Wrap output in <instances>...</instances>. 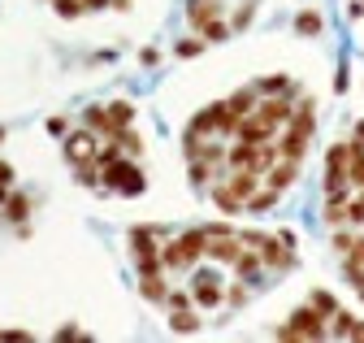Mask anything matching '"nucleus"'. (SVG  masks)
I'll return each mask as SVG.
<instances>
[{
	"label": "nucleus",
	"instance_id": "obj_1",
	"mask_svg": "<svg viewBox=\"0 0 364 343\" xmlns=\"http://www.w3.org/2000/svg\"><path fill=\"white\" fill-rule=\"evenodd\" d=\"M208 248V231H182V235H169L165 248H161V265L165 270H182V274H191L200 265V256Z\"/></svg>",
	"mask_w": 364,
	"mask_h": 343
},
{
	"label": "nucleus",
	"instance_id": "obj_2",
	"mask_svg": "<svg viewBox=\"0 0 364 343\" xmlns=\"http://www.w3.org/2000/svg\"><path fill=\"white\" fill-rule=\"evenodd\" d=\"M256 187H260V174H256V169H235V174L225 179V183L213 187V200H217L221 213H243Z\"/></svg>",
	"mask_w": 364,
	"mask_h": 343
},
{
	"label": "nucleus",
	"instance_id": "obj_3",
	"mask_svg": "<svg viewBox=\"0 0 364 343\" xmlns=\"http://www.w3.org/2000/svg\"><path fill=\"white\" fill-rule=\"evenodd\" d=\"M165 235H169L165 226H130V256H134V270H139V274L165 270L161 265V243H156Z\"/></svg>",
	"mask_w": 364,
	"mask_h": 343
},
{
	"label": "nucleus",
	"instance_id": "obj_4",
	"mask_svg": "<svg viewBox=\"0 0 364 343\" xmlns=\"http://www.w3.org/2000/svg\"><path fill=\"white\" fill-rule=\"evenodd\" d=\"M82 122L91 126L96 135H122L126 126L134 122V105H126V100H117V105H91L87 113H82Z\"/></svg>",
	"mask_w": 364,
	"mask_h": 343
},
{
	"label": "nucleus",
	"instance_id": "obj_5",
	"mask_svg": "<svg viewBox=\"0 0 364 343\" xmlns=\"http://www.w3.org/2000/svg\"><path fill=\"white\" fill-rule=\"evenodd\" d=\"M100 183H105V187H117L122 196H144V187H148L144 169L134 165V161H126V157H117V161H109V165L100 169Z\"/></svg>",
	"mask_w": 364,
	"mask_h": 343
},
{
	"label": "nucleus",
	"instance_id": "obj_6",
	"mask_svg": "<svg viewBox=\"0 0 364 343\" xmlns=\"http://www.w3.org/2000/svg\"><path fill=\"white\" fill-rule=\"evenodd\" d=\"M278 339H326V317L316 313L312 305H299L291 317H287V326H278Z\"/></svg>",
	"mask_w": 364,
	"mask_h": 343
},
{
	"label": "nucleus",
	"instance_id": "obj_7",
	"mask_svg": "<svg viewBox=\"0 0 364 343\" xmlns=\"http://www.w3.org/2000/svg\"><path fill=\"white\" fill-rule=\"evenodd\" d=\"M191 305H200V309L225 305V283H221V274H213V270H191Z\"/></svg>",
	"mask_w": 364,
	"mask_h": 343
},
{
	"label": "nucleus",
	"instance_id": "obj_8",
	"mask_svg": "<svg viewBox=\"0 0 364 343\" xmlns=\"http://www.w3.org/2000/svg\"><path fill=\"white\" fill-rule=\"evenodd\" d=\"M291 113H295V105H291V96H269V100H260L256 105V117L269 126L273 135L278 131H287V122H291Z\"/></svg>",
	"mask_w": 364,
	"mask_h": 343
},
{
	"label": "nucleus",
	"instance_id": "obj_9",
	"mask_svg": "<svg viewBox=\"0 0 364 343\" xmlns=\"http://www.w3.org/2000/svg\"><path fill=\"white\" fill-rule=\"evenodd\" d=\"M96 131L91 126H82V131H65V161L70 165H78V161H87V157H96Z\"/></svg>",
	"mask_w": 364,
	"mask_h": 343
},
{
	"label": "nucleus",
	"instance_id": "obj_10",
	"mask_svg": "<svg viewBox=\"0 0 364 343\" xmlns=\"http://www.w3.org/2000/svg\"><path fill=\"white\" fill-rule=\"evenodd\" d=\"M295 179H299V161H282V157H278V161H273V165L264 169V187L282 191V196L295 187Z\"/></svg>",
	"mask_w": 364,
	"mask_h": 343
},
{
	"label": "nucleus",
	"instance_id": "obj_11",
	"mask_svg": "<svg viewBox=\"0 0 364 343\" xmlns=\"http://www.w3.org/2000/svg\"><path fill=\"white\" fill-rule=\"evenodd\" d=\"M260 274H264V261H260V252L243 243V252L235 256V278L252 287V283H260Z\"/></svg>",
	"mask_w": 364,
	"mask_h": 343
},
{
	"label": "nucleus",
	"instance_id": "obj_12",
	"mask_svg": "<svg viewBox=\"0 0 364 343\" xmlns=\"http://www.w3.org/2000/svg\"><path fill=\"white\" fill-rule=\"evenodd\" d=\"M347 179H351L355 191L364 187V139H360V135L347 139Z\"/></svg>",
	"mask_w": 364,
	"mask_h": 343
},
{
	"label": "nucleus",
	"instance_id": "obj_13",
	"mask_svg": "<svg viewBox=\"0 0 364 343\" xmlns=\"http://www.w3.org/2000/svg\"><path fill=\"white\" fill-rule=\"evenodd\" d=\"M213 18H221V0H187V22L200 31L204 22H213Z\"/></svg>",
	"mask_w": 364,
	"mask_h": 343
},
{
	"label": "nucleus",
	"instance_id": "obj_14",
	"mask_svg": "<svg viewBox=\"0 0 364 343\" xmlns=\"http://www.w3.org/2000/svg\"><path fill=\"white\" fill-rule=\"evenodd\" d=\"M139 295L148 300V305H165V295H169V283L161 278V270H156V274H139Z\"/></svg>",
	"mask_w": 364,
	"mask_h": 343
},
{
	"label": "nucleus",
	"instance_id": "obj_15",
	"mask_svg": "<svg viewBox=\"0 0 364 343\" xmlns=\"http://www.w3.org/2000/svg\"><path fill=\"white\" fill-rule=\"evenodd\" d=\"M334 326H326V339H360V317H351V313H334L330 317Z\"/></svg>",
	"mask_w": 364,
	"mask_h": 343
},
{
	"label": "nucleus",
	"instance_id": "obj_16",
	"mask_svg": "<svg viewBox=\"0 0 364 343\" xmlns=\"http://www.w3.org/2000/svg\"><path fill=\"white\" fill-rule=\"evenodd\" d=\"M256 96H295V83L287 74H264L256 83Z\"/></svg>",
	"mask_w": 364,
	"mask_h": 343
},
{
	"label": "nucleus",
	"instance_id": "obj_17",
	"mask_svg": "<svg viewBox=\"0 0 364 343\" xmlns=\"http://www.w3.org/2000/svg\"><path fill=\"white\" fill-rule=\"evenodd\" d=\"M221 165H225V161H204V157L191 161V183H196V187H208L213 179L221 183Z\"/></svg>",
	"mask_w": 364,
	"mask_h": 343
},
{
	"label": "nucleus",
	"instance_id": "obj_18",
	"mask_svg": "<svg viewBox=\"0 0 364 343\" xmlns=\"http://www.w3.org/2000/svg\"><path fill=\"white\" fill-rule=\"evenodd\" d=\"M308 144H312V139H304V135H295V131H287V135L278 139V157H282V161H304V152H308Z\"/></svg>",
	"mask_w": 364,
	"mask_h": 343
},
{
	"label": "nucleus",
	"instance_id": "obj_19",
	"mask_svg": "<svg viewBox=\"0 0 364 343\" xmlns=\"http://www.w3.org/2000/svg\"><path fill=\"white\" fill-rule=\"evenodd\" d=\"M347 200L351 196H326V209H321L326 226H347Z\"/></svg>",
	"mask_w": 364,
	"mask_h": 343
},
{
	"label": "nucleus",
	"instance_id": "obj_20",
	"mask_svg": "<svg viewBox=\"0 0 364 343\" xmlns=\"http://www.w3.org/2000/svg\"><path fill=\"white\" fill-rule=\"evenodd\" d=\"M225 105H230L235 117H247V113L256 109V88H239L235 96H225Z\"/></svg>",
	"mask_w": 364,
	"mask_h": 343
},
{
	"label": "nucleus",
	"instance_id": "obj_21",
	"mask_svg": "<svg viewBox=\"0 0 364 343\" xmlns=\"http://www.w3.org/2000/svg\"><path fill=\"white\" fill-rule=\"evenodd\" d=\"M5 218H9V222H26V218H31V200H26L22 191H9V196H5Z\"/></svg>",
	"mask_w": 364,
	"mask_h": 343
},
{
	"label": "nucleus",
	"instance_id": "obj_22",
	"mask_svg": "<svg viewBox=\"0 0 364 343\" xmlns=\"http://www.w3.org/2000/svg\"><path fill=\"white\" fill-rule=\"evenodd\" d=\"M295 31H299V35H321V31H326V18L316 14V9H304V14L295 18Z\"/></svg>",
	"mask_w": 364,
	"mask_h": 343
},
{
	"label": "nucleus",
	"instance_id": "obj_23",
	"mask_svg": "<svg viewBox=\"0 0 364 343\" xmlns=\"http://www.w3.org/2000/svg\"><path fill=\"white\" fill-rule=\"evenodd\" d=\"M308 305H312V309H316V313H321V317H326V322H330V317H334V313H338V300H334V295H330V291H312V295H308Z\"/></svg>",
	"mask_w": 364,
	"mask_h": 343
},
{
	"label": "nucleus",
	"instance_id": "obj_24",
	"mask_svg": "<svg viewBox=\"0 0 364 343\" xmlns=\"http://www.w3.org/2000/svg\"><path fill=\"white\" fill-rule=\"evenodd\" d=\"M169 326H173L178 334H196V330H200V317H196L191 309H173V317H169Z\"/></svg>",
	"mask_w": 364,
	"mask_h": 343
},
{
	"label": "nucleus",
	"instance_id": "obj_25",
	"mask_svg": "<svg viewBox=\"0 0 364 343\" xmlns=\"http://www.w3.org/2000/svg\"><path fill=\"white\" fill-rule=\"evenodd\" d=\"M200 35H204V44H225V39H230V26H225L221 18H213V22L200 26Z\"/></svg>",
	"mask_w": 364,
	"mask_h": 343
},
{
	"label": "nucleus",
	"instance_id": "obj_26",
	"mask_svg": "<svg viewBox=\"0 0 364 343\" xmlns=\"http://www.w3.org/2000/svg\"><path fill=\"white\" fill-rule=\"evenodd\" d=\"M278 196H282V191H273V187H264V191L256 187V191H252V200H247V209H252V213H264V209L278 204Z\"/></svg>",
	"mask_w": 364,
	"mask_h": 343
},
{
	"label": "nucleus",
	"instance_id": "obj_27",
	"mask_svg": "<svg viewBox=\"0 0 364 343\" xmlns=\"http://www.w3.org/2000/svg\"><path fill=\"white\" fill-rule=\"evenodd\" d=\"M247 295H252V287H247V283H235L230 291H225V309H230V313L243 309V305H247Z\"/></svg>",
	"mask_w": 364,
	"mask_h": 343
},
{
	"label": "nucleus",
	"instance_id": "obj_28",
	"mask_svg": "<svg viewBox=\"0 0 364 343\" xmlns=\"http://www.w3.org/2000/svg\"><path fill=\"white\" fill-rule=\"evenodd\" d=\"M173 53H178V57H200V53H204V35H191V39H178V44H173Z\"/></svg>",
	"mask_w": 364,
	"mask_h": 343
},
{
	"label": "nucleus",
	"instance_id": "obj_29",
	"mask_svg": "<svg viewBox=\"0 0 364 343\" xmlns=\"http://www.w3.org/2000/svg\"><path fill=\"white\" fill-rule=\"evenodd\" d=\"M53 9H57L61 18H82V14H87L82 0H53Z\"/></svg>",
	"mask_w": 364,
	"mask_h": 343
},
{
	"label": "nucleus",
	"instance_id": "obj_30",
	"mask_svg": "<svg viewBox=\"0 0 364 343\" xmlns=\"http://www.w3.org/2000/svg\"><path fill=\"white\" fill-rule=\"evenodd\" d=\"M343 274H347V283L360 291V300H364V265H355V261H343Z\"/></svg>",
	"mask_w": 364,
	"mask_h": 343
},
{
	"label": "nucleus",
	"instance_id": "obj_31",
	"mask_svg": "<svg viewBox=\"0 0 364 343\" xmlns=\"http://www.w3.org/2000/svg\"><path fill=\"white\" fill-rule=\"evenodd\" d=\"M117 139H122V152H130V157H139V152H144V139H139V135H134V131H130V126H126V131H122Z\"/></svg>",
	"mask_w": 364,
	"mask_h": 343
},
{
	"label": "nucleus",
	"instance_id": "obj_32",
	"mask_svg": "<svg viewBox=\"0 0 364 343\" xmlns=\"http://www.w3.org/2000/svg\"><path fill=\"white\" fill-rule=\"evenodd\" d=\"M343 261H355V265H364V235H355V239H351V248L343 252Z\"/></svg>",
	"mask_w": 364,
	"mask_h": 343
},
{
	"label": "nucleus",
	"instance_id": "obj_33",
	"mask_svg": "<svg viewBox=\"0 0 364 343\" xmlns=\"http://www.w3.org/2000/svg\"><path fill=\"white\" fill-rule=\"evenodd\" d=\"M347 88H351V65L338 61V70H334V92H347Z\"/></svg>",
	"mask_w": 364,
	"mask_h": 343
},
{
	"label": "nucleus",
	"instance_id": "obj_34",
	"mask_svg": "<svg viewBox=\"0 0 364 343\" xmlns=\"http://www.w3.org/2000/svg\"><path fill=\"white\" fill-rule=\"evenodd\" d=\"M165 305H169V309H191V291H169Z\"/></svg>",
	"mask_w": 364,
	"mask_h": 343
},
{
	"label": "nucleus",
	"instance_id": "obj_35",
	"mask_svg": "<svg viewBox=\"0 0 364 343\" xmlns=\"http://www.w3.org/2000/svg\"><path fill=\"white\" fill-rule=\"evenodd\" d=\"M48 131H53V135H65V131H70V122H65V117H53V122H48Z\"/></svg>",
	"mask_w": 364,
	"mask_h": 343
},
{
	"label": "nucleus",
	"instance_id": "obj_36",
	"mask_svg": "<svg viewBox=\"0 0 364 343\" xmlns=\"http://www.w3.org/2000/svg\"><path fill=\"white\" fill-rule=\"evenodd\" d=\"M347 18H351V22L364 18V0H351V5H347Z\"/></svg>",
	"mask_w": 364,
	"mask_h": 343
},
{
	"label": "nucleus",
	"instance_id": "obj_37",
	"mask_svg": "<svg viewBox=\"0 0 364 343\" xmlns=\"http://www.w3.org/2000/svg\"><path fill=\"white\" fill-rule=\"evenodd\" d=\"M0 183H14V165L9 161H0Z\"/></svg>",
	"mask_w": 364,
	"mask_h": 343
},
{
	"label": "nucleus",
	"instance_id": "obj_38",
	"mask_svg": "<svg viewBox=\"0 0 364 343\" xmlns=\"http://www.w3.org/2000/svg\"><path fill=\"white\" fill-rule=\"evenodd\" d=\"M57 339H82V330L78 326H65V330H57Z\"/></svg>",
	"mask_w": 364,
	"mask_h": 343
},
{
	"label": "nucleus",
	"instance_id": "obj_39",
	"mask_svg": "<svg viewBox=\"0 0 364 343\" xmlns=\"http://www.w3.org/2000/svg\"><path fill=\"white\" fill-rule=\"evenodd\" d=\"M82 5H87V14H91V9H109L113 0H82Z\"/></svg>",
	"mask_w": 364,
	"mask_h": 343
},
{
	"label": "nucleus",
	"instance_id": "obj_40",
	"mask_svg": "<svg viewBox=\"0 0 364 343\" xmlns=\"http://www.w3.org/2000/svg\"><path fill=\"white\" fill-rule=\"evenodd\" d=\"M5 196H9V183H0V204H5Z\"/></svg>",
	"mask_w": 364,
	"mask_h": 343
},
{
	"label": "nucleus",
	"instance_id": "obj_41",
	"mask_svg": "<svg viewBox=\"0 0 364 343\" xmlns=\"http://www.w3.org/2000/svg\"><path fill=\"white\" fill-rule=\"evenodd\" d=\"M126 5H130V0H113V5H109V9H126Z\"/></svg>",
	"mask_w": 364,
	"mask_h": 343
},
{
	"label": "nucleus",
	"instance_id": "obj_42",
	"mask_svg": "<svg viewBox=\"0 0 364 343\" xmlns=\"http://www.w3.org/2000/svg\"><path fill=\"white\" fill-rule=\"evenodd\" d=\"M355 135H360V139H364V122H355Z\"/></svg>",
	"mask_w": 364,
	"mask_h": 343
},
{
	"label": "nucleus",
	"instance_id": "obj_43",
	"mask_svg": "<svg viewBox=\"0 0 364 343\" xmlns=\"http://www.w3.org/2000/svg\"><path fill=\"white\" fill-rule=\"evenodd\" d=\"M0 339H9V330H0Z\"/></svg>",
	"mask_w": 364,
	"mask_h": 343
},
{
	"label": "nucleus",
	"instance_id": "obj_44",
	"mask_svg": "<svg viewBox=\"0 0 364 343\" xmlns=\"http://www.w3.org/2000/svg\"><path fill=\"white\" fill-rule=\"evenodd\" d=\"M360 339H364V322H360Z\"/></svg>",
	"mask_w": 364,
	"mask_h": 343
},
{
	"label": "nucleus",
	"instance_id": "obj_45",
	"mask_svg": "<svg viewBox=\"0 0 364 343\" xmlns=\"http://www.w3.org/2000/svg\"><path fill=\"white\" fill-rule=\"evenodd\" d=\"M0 139H5V131H0Z\"/></svg>",
	"mask_w": 364,
	"mask_h": 343
}]
</instances>
